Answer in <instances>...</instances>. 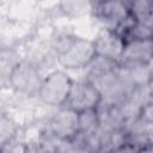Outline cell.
<instances>
[{
    "label": "cell",
    "instance_id": "cell-4",
    "mask_svg": "<svg viewBox=\"0 0 153 153\" xmlns=\"http://www.w3.org/2000/svg\"><path fill=\"white\" fill-rule=\"evenodd\" d=\"M92 16L106 29L116 30L129 16L126 0H94Z\"/></svg>",
    "mask_w": 153,
    "mask_h": 153
},
{
    "label": "cell",
    "instance_id": "cell-8",
    "mask_svg": "<svg viewBox=\"0 0 153 153\" xmlns=\"http://www.w3.org/2000/svg\"><path fill=\"white\" fill-rule=\"evenodd\" d=\"M153 59V37L126 42L121 65H143Z\"/></svg>",
    "mask_w": 153,
    "mask_h": 153
},
{
    "label": "cell",
    "instance_id": "cell-2",
    "mask_svg": "<svg viewBox=\"0 0 153 153\" xmlns=\"http://www.w3.org/2000/svg\"><path fill=\"white\" fill-rule=\"evenodd\" d=\"M96 55L93 41L76 36L57 54V62L66 69H85Z\"/></svg>",
    "mask_w": 153,
    "mask_h": 153
},
{
    "label": "cell",
    "instance_id": "cell-14",
    "mask_svg": "<svg viewBox=\"0 0 153 153\" xmlns=\"http://www.w3.org/2000/svg\"><path fill=\"white\" fill-rule=\"evenodd\" d=\"M128 98L133 100L136 105H139L140 108L153 102V80L147 84L134 87Z\"/></svg>",
    "mask_w": 153,
    "mask_h": 153
},
{
    "label": "cell",
    "instance_id": "cell-6",
    "mask_svg": "<svg viewBox=\"0 0 153 153\" xmlns=\"http://www.w3.org/2000/svg\"><path fill=\"white\" fill-rule=\"evenodd\" d=\"M79 131V112L69 106L61 109L53 116L49 123V133L61 140H71Z\"/></svg>",
    "mask_w": 153,
    "mask_h": 153
},
{
    "label": "cell",
    "instance_id": "cell-15",
    "mask_svg": "<svg viewBox=\"0 0 153 153\" xmlns=\"http://www.w3.org/2000/svg\"><path fill=\"white\" fill-rule=\"evenodd\" d=\"M14 133V126L13 123L10 122V118L5 117L2 115L1 117V129H0V134H1V143L6 145L7 142H10L11 140V135H13Z\"/></svg>",
    "mask_w": 153,
    "mask_h": 153
},
{
    "label": "cell",
    "instance_id": "cell-18",
    "mask_svg": "<svg viewBox=\"0 0 153 153\" xmlns=\"http://www.w3.org/2000/svg\"><path fill=\"white\" fill-rule=\"evenodd\" d=\"M148 66H149V69H151V74H152V79H153V59L151 60V62L148 63Z\"/></svg>",
    "mask_w": 153,
    "mask_h": 153
},
{
    "label": "cell",
    "instance_id": "cell-10",
    "mask_svg": "<svg viewBox=\"0 0 153 153\" xmlns=\"http://www.w3.org/2000/svg\"><path fill=\"white\" fill-rule=\"evenodd\" d=\"M120 66L121 63L116 60H112V59H109L102 55H96L93 60L88 63V66L85 68L86 71L85 78L90 81H93L105 74L117 71Z\"/></svg>",
    "mask_w": 153,
    "mask_h": 153
},
{
    "label": "cell",
    "instance_id": "cell-16",
    "mask_svg": "<svg viewBox=\"0 0 153 153\" xmlns=\"http://www.w3.org/2000/svg\"><path fill=\"white\" fill-rule=\"evenodd\" d=\"M140 116L143 120L153 123V102H151V103H148V104H146L145 106L141 108Z\"/></svg>",
    "mask_w": 153,
    "mask_h": 153
},
{
    "label": "cell",
    "instance_id": "cell-1",
    "mask_svg": "<svg viewBox=\"0 0 153 153\" xmlns=\"http://www.w3.org/2000/svg\"><path fill=\"white\" fill-rule=\"evenodd\" d=\"M73 85L71 76L63 71H53L47 74L38 90L39 99L49 106L66 105Z\"/></svg>",
    "mask_w": 153,
    "mask_h": 153
},
{
    "label": "cell",
    "instance_id": "cell-11",
    "mask_svg": "<svg viewBox=\"0 0 153 153\" xmlns=\"http://www.w3.org/2000/svg\"><path fill=\"white\" fill-rule=\"evenodd\" d=\"M94 0H60L59 10L62 16L72 19L92 14Z\"/></svg>",
    "mask_w": 153,
    "mask_h": 153
},
{
    "label": "cell",
    "instance_id": "cell-17",
    "mask_svg": "<svg viewBox=\"0 0 153 153\" xmlns=\"http://www.w3.org/2000/svg\"><path fill=\"white\" fill-rule=\"evenodd\" d=\"M145 23H146V24H147V25H148V26H149V27H151V29L153 30V11H152V13L149 14L148 19H147V20H146Z\"/></svg>",
    "mask_w": 153,
    "mask_h": 153
},
{
    "label": "cell",
    "instance_id": "cell-7",
    "mask_svg": "<svg viewBox=\"0 0 153 153\" xmlns=\"http://www.w3.org/2000/svg\"><path fill=\"white\" fill-rule=\"evenodd\" d=\"M92 41H93L97 55H102V56L116 60L118 62L121 61L126 42L117 31L103 27Z\"/></svg>",
    "mask_w": 153,
    "mask_h": 153
},
{
    "label": "cell",
    "instance_id": "cell-9",
    "mask_svg": "<svg viewBox=\"0 0 153 153\" xmlns=\"http://www.w3.org/2000/svg\"><path fill=\"white\" fill-rule=\"evenodd\" d=\"M121 78L131 87H136L152 81V74L148 63L143 65H121L118 68Z\"/></svg>",
    "mask_w": 153,
    "mask_h": 153
},
{
    "label": "cell",
    "instance_id": "cell-5",
    "mask_svg": "<svg viewBox=\"0 0 153 153\" xmlns=\"http://www.w3.org/2000/svg\"><path fill=\"white\" fill-rule=\"evenodd\" d=\"M102 102V94L99 90L86 78L82 80L73 81L67 106L80 112L88 109H96Z\"/></svg>",
    "mask_w": 153,
    "mask_h": 153
},
{
    "label": "cell",
    "instance_id": "cell-3",
    "mask_svg": "<svg viewBox=\"0 0 153 153\" xmlns=\"http://www.w3.org/2000/svg\"><path fill=\"white\" fill-rule=\"evenodd\" d=\"M10 86L20 93H38L43 78L38 67L27 61H19L7 76Z\"/></svg>",
    "mask_w": 153,
    "mask_h": 153
},
{
    "label": "cell",
    "instance_id": "cell-19",
    "mask_svg": "<svg viewBox=\"0 0 153 153\" xmlns=\"http://www.w3.org/2000/svg\"><path fill=\"white\" fill-rule=\"evenodd\" d=\"M126 1H129V0H126Z\"/></svg>",
    "mask_w": 153,
    "mask_h": 153
},
{
    "label": "cell",
    "instance_id": "cell-13",
    "mask_svg": "<svg viewBox=\"0 0 153 153\" xmlns=\"http://www.w3.org/2000/svg\"><path fill=\"white\" fill-rule=\"evenodd\" d=\"M130 16L137 22H146L153 11V0H129Z\"/></svg>",
    "mask_w": 153,
    "mask_h": 153
},
{
    "label": "cell",
    "instance_id": "cell-12",
    "mask_svg": "<svg viewBox=\"0 0 153 153\" xmlns=\"http://www.w3.org/2000/svg\"><path fill=\"white\" fill-rule=\"evenodd\" d=\"M100 129L99 118L96 109H88L79 112V131L78 134L90 136Z\"/></svg>",
    "mask_w": 153,
    "mask_h": 153
}]
</instances>
